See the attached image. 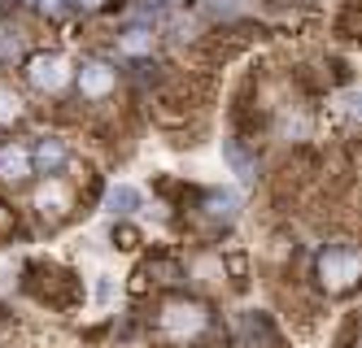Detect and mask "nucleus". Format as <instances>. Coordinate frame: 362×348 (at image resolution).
<instances>
[{"mask_svg":"<svg viewBox=\"0 0 362 348\" xmlns=\"http://www.w3.org/2000/svg\"><path fill=\"white\" fill-rule=\"evenodd\" d=\"M358 270H362V261L354 244H327L319 253V279L327 292H349L358 283Z\"/></svg>","mask_w":362,"mask_h":348,"instance_id":"nucleus-1","label":"nucleus"},{"mask_svg":"<svg viewBox=\"0 0 362 348\" xmlns=\"http://www.w3.org/2000/svg\"><path fill=\"white\" fill-rule=\"evenodd\" d=\"M205 323H210V313H205L201 305H188V301H175V305H166V313H162V331H166L170 340H192V335L205 331Z\"/></svg>","mask_w":362,"mask_h":348,"instance_id":"nucleus-2","label":"nucleus"},{"mask_svg":"<svg viewBox=\"0 0 362 348\" xmlns=\"http://www.w3.org/2000/svg\"><path fill=\"white\" fill-rule=\"evenodd\" d=\"M74 78H79V92L92 96V100H105V96L114 92V83H118L114 66H105V61H83Z\"/></svg>","mask_w":362,"mask_h":348,"instance_id":"nucleus-3","label":"nucleus"},{"mask_svg":"<svg viewBox=\"0 0 362 348\" xmlns=\"http://www.w3.org/2000/svg\"><path fill=\"white\" fill-rule=\"evenodd\" d=\"M31 83L40 88V92H62L66 83H70V61L66 57H35L31 61Z\"/></svg>","mask_w":362,"mask_h":348,"instance_id":"nucleus-4","label":"nucleus"},{"mask_svg":"<svg viewBox=\"0 0 362 348\" xmlns=\"http://www.w3.org/2000/svg\"><path fill=\"white\" fill-rule=\"evenodd\" d=\"M31 174V157H27V148H0V179H9V183H18V179H27Z\"/></svg>","mask_w":362,"mask_h":348,"instance_id":"nucleus-5","label":"nucleus"},{"mask_svg":"<svg viewBox=\"0 0 362 348\" xmlns=\"http://www.w3.org/2000/svg\"><path fill=\"white\" fill-rule=\"evenodd\" d=\"M140 200H144V196L136 192L132 183H118L114 192L105 196V209H110V213H118V218H127V213H136V209H140Z\"/></svg>","mask_w":362,"mask_h":348,"instance_id":"nucleus-6","label":"nucleus"},{"mask_svg":"<svg viewBox=\"0 0 362 348\" xmlns=\"http://www.w3.org/2000/svg\"><path fill=\"white\" fill-rule=\"evenodd\" d=\"M35 166H40L44 174H57V170L66 166V144H62V140H40V148H35Z\"/></svg>","mask_w":362,"mask_h":348,"instance_id":"nucleus-7","label":"nucleus"},{"mask_svg":"<svg viewBox=\"0 0 362 348\" xmlns=\"http://www.w3.org/2000/svg\"><path fill=\"white\" fill-rule=\"evenodd\" d=\"M118 48L127 52V57H144V52H153V31L148 26H132V31L118 35Z\"/></svg>","mask_w":362,"mask_h":348,"instance_id":"nucleus-8","label":"nucleus"},{"mask_svg":"<svg viewBox=\"0 0 362 348\" xmlns=\"http://www.w3.org/2000/svg\"><path fill=\"white\" fill-rule=\"evenodd\" d=\"M223 157H227V166L236 170V179H240V183H249V179H253V170H257V166H253V157H249L236 140H223Z\"/></svg>","mask_w":362,"mask_h":348,"instance_id":"nucleus-9","label":"nucleus"},{"mask_svg":"<svg viewBox=\"0 0 362 348\" xmlns=\"http://www.w3.org/2000/svg\"><path fill=\"white\" fill-rule=\"evenodd\" d=\"M18 114H22V100H18V92L0 83V122H13Z\"/></svg>","mask_w":362,"mask_h":348,"instance_id":"nucleus-10","label":"nucleus"},{"mask_svg":"<svg viewBox=\"0 0 362 348\" xmlns=\"http://www.w3.org/2000/svg\"><path fill=\"white\" fill-rule=\"evenodd\" d=\"M18 57H22L18 31H0V66H9V61H18Z\"/></svg>","mask_w":362,"mask_h":348,"instance_id":"nucleus-11","label":"nucleus"},{"mask_svg":"<svg viewBox=\"0 0 362 348\" xmlns=\"http://www.w3.org/2000/svg\"><path fill=\"white\" fill-rule=\"evenodd\" d=\"M205 205H210L214 218H231V213H236V196H231V192H214Z\"/></svg>","mask_w":362,"mask_h":348,"instance_id":"nucleus-12","label":"nucleus"},{"mask_svg":"<svg viewBox=\"0 0 362 348\" xmlns=\"http://www.w3.org/2000/svg\"><path fill=\"white\" fill-rule=\"evenodd\" d=\"M114 239H118V248H136L140 244V235L132 227H114Z\"/></svg>","mask_w":362,"mask_h":348,"instance_id":"nucleus-13","label":"nucleus"},{"mask_svg":"<svg viewBox=\"0 0 362 348\" xmlns=\"http://www.w3.org/2000/svg\"><path fill=\"white\" fill-rule=\"evenodd\" d=\"M175 5H184V0H140V9H153V13H166Z\"/></svg>","mask_w":362,"mask_h":348,"instance_id":"nucleus-14","label":"nucleus"},{"mask_svg":"<svg viewBox=\"0 0 362 348\" xmlns=\"http://www.w3.org/2000/svg\"><path fill=\"white\" fill-rule=\"evenodd\" d=\"M35 5H40V13H53V18H57V13L70 5V0H35Z\"/></svg>","mask_w":362,"mask_h":348,"instance_id":"nucleus-15","label":"nucleus"},{"mask_svg":"<svg viewBox=\"0 0 362 348\" xmlns=\"http://www.w3.org/2000/svg\"><path fill=\"white\" fill-rule=\"evenodd\" d=\"M210 13H218V18L227 13L231 18V13H236V0H210Z\"/></svg>","mask_w":362,"mask_h":348,"instance_id":"nucleus-16","label":"nucleus"},{"mask_svg":"<svg viewBox=\"0 0 362 348\" xmlns=\"http://www.w3.org/2000/svg\"><path fill=\"white\" fill-rule=\"evenodd\" d=\"M70 5H79V9H96L100 0H70Z\"/></svg>","mask_w":362,"mask_h":348,"instance_id":"nucleus-17","label":"nucleus"}]
</instances>
